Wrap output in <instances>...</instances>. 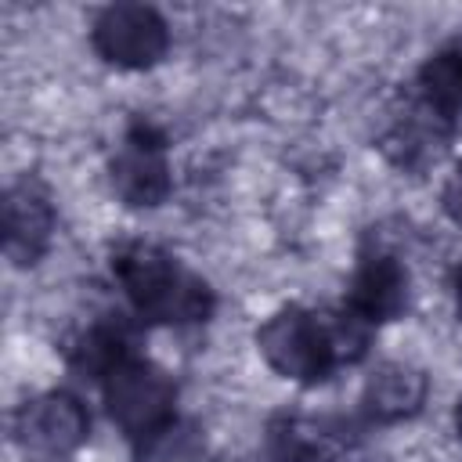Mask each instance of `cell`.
Wrapping results in <instances>:
<instances>
[{"label": "cell", "instance_id": "cell-5", "mask_svg": "<svg viewBox=\"0 0 462 462\" xmlns=\"http://www.w3.org/2000/svg\"><path fill=\"white\" fill-rule=\"evenodd\" d=\"M11 440L25 462H72L90 440V411L69 390H40L14 408Z\"/></svg>", "mask_w": 462, "mask_h": 462}, {"label": "cell", "instance_id": "cell-1", "mask_svg": "<svg viewBox=\"0 0 462 462\" xmlns=\"http://www.w3.org/2000/svg\"><path fill=\"white\" fill-rule=\"evenodd\" d=\"M108 274L141 325L195 328L206 325L217 310L213 285L199 271H191L180 256H173L155 242L130 238L112 245Z\"/></svg>", "mask_w": 462, "mask_h": 462}, {"label": "cell", "instance_id": "cell-13", "mask_svg": "<svg viewBox=\"0 0 462 462\" xmlns=\"http://www.w3.org/2000/svg\"><path fill=\"white\" fill-rule=\"evenodd\" d=\"M134 462H213V448L202 426L177 415L134 444Z\"/></svg>", "mask_w": 462, "mask_h": 462}, {"label": "cell", "instance_id": "cell-9", "mask_svg": "<svg viewBox=\"0 0 462 462\" xmlns=\"http://www.w3.org/2000/svg\"><path fill=\"white\" fill-rule=\"evenodd\" d=\"M455 126L430 112L411 90H404L393 108L386 112V123L379 130V152L404 173H419L440 162Z\"/></svg>", "mask_w": 462, "mask_h": 462}, {"label": "cell", "instance_id": "cell-15", "mask_svg": "<svg viewBox=\"0 0 462 462\" xmlns=\"http://www.w3.org/2000/svg\"><path fill=\"white\" fill-rule=\"evenodd\" d=\"M451 296H455V310H458V318H462V260H458L455 271H451Z\"/></svg>", "mask_w": 462, "mask_h": 462}, {"label": "cell", "instance_id": "cell-14", "mask_svg": "<svg viewBox=\"0 0 462 462\" xmlns=\"http://www.w3.org/2000/svg\"><path fill=\"white\" fill-rule=\"evenodd\" d=\"M440 209L455 227H462V159L448 170V177L440 184Z\"/></svg>", "mask_w": 462, "mask_h": 462}, {"label": "cell", "instance_id": "cell-6", "mask_svg": "<svg viewBox=\"0 0 462 462\" xmlns=\"http://www.w3.org/2000/svg\"><path fill=\"white\" fill-rule=\"evenodd\" d=\"M170 22L152 4H108L90 18L94 54L119 72H148L170 51Z\"/></svg>", "mask_w": 462, "mask_h": 462}, {"label": "cell", "instance_id": "cell-7", "mask_svg": "<svg viewBox=\"0 0 462 462\" xmlns=\"http://www.w3.org/2000/svg\"><path fill=\"white\" fill-rule=\"evenodd\" d=\"M0 235H4V256L22 271L36 267L51 253L58 235V206L40 177L22 173L4 188Z\"/></svg>", "mask_w": 462, "mask_h": 462}, {"label": "cell", "instance_id": "cell-12", "mask_svg": "<svg viewBox=\"0 0 462 462\" xmlns=\"http://www.w3.org/2000/svg\"><path fill=\"white\" fill-rule=\"evenodd\" d=\"M408 90L430 112H437L440 119H448L455 126L462 119V40L426 54V61L415 69V79Z\"/></svg>", "mask_w": 462, "mask_h": 462}, {"label": "cell", "instance_id": "cell-8", "mask_svg": "<svg viewBox=\"0 0 462 462\" xmlns=\"http://www.w3.org/2000/svg\"><path fill=\"white\" fill-rule=\"evenodd\" d=\"M343 307L365 318L372 328L390 325L408 314L411 307V271L408 263L383 245H372L357 256L346 289H343Z\"/></svg>", "mask_w": 462, "mask_h": 462}, {"label": "cell", "instance_id": "cell-2", "mask_svg": "<svg viewBox=\"0 0 462 462\" xmlns=\"http://www.w3.org/2000/svg\"><path fill=\"white\" fill-rule=\"evenodd\" d=\"M253 339H256V354L263 357V365L278 379L296 383V386H321L336 375V368H343L325 310L285 303L256 325Z\"/></svg>", "mask_w": 462, "mask_h": 462}, {"label": "cell", "instance_id": "cell-11", "mask_svg": "<svg viewBox=\"0 0 462 462\" xmlns=\"http://www.w3.org/2000/svg\"><path fill=\"white\" fill-rule=\"evenodd\" d=\"M430 379L411 361H383L365 375L361 386V415L372 426H397L415 419L426 408Z\"/></svg>", "mask_w": 462, "mask_h": 462}, {"label": "cell", "instance_id": "cell-10", "mask_svg": "<svg viewBox=\"0 0 462 462\" xmlns=\"http://www.w3.org/2000/svg\"><path fill=\"white\" fill-rule=\"evenodd\" d=\"M137 325L141 321L134 314H101L87 321L61 346L65 368L101 386L123 361L137 357Z\"/></svg>", "mask_w": 462, "mask_h": 462}, {"label": "cell", "instance_id": "cell-16", "mask_svg": "<svg viewBox=\"0 0 462 462\" xmlns=\"http://www.w3.org/2000/svg\"><path fill=\"white\" fill-rule=\"evenodd\" d=\"M451 426H455V437L462 440V393H458V401H455V408H451Z\"/></svg>", "mask_w": 462, "mask_h": 462}, {"label": "cell", "instance_id": "cell-3", "mask_svg": "<svg viewBox=\"0 0 462 462\" xmlns=\"http://www.w3.org/2000/svg\"><path fill=\"white\" fill-rule=\"evenodd\" d=\"M105 170L108 191L126 209H159L173 195L170 137L152 119H134L123 126Z\"/></svg>", "mask_w": 462, "mask_h": 462}, {"label": "cell", "instance_id": "cell-4", "mask_svg": "<svg viewBox=\"0 0 462 462\" xmlns=\"http://www.w3.org/2000/svg\"><path fill=\"white\" fill-rule=\"evenodd\" d=\"M101 404L112 426L137 444L177 419V383L162 365L137 354L101 383Z\"/></svg>", "mask_w": 462, "mask_h": 462}]
</instances>
